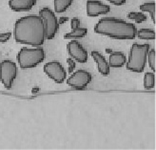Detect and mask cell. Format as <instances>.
Returning a JSON list of instances; mask_svg holds the SVG:
<instances>
[{
  "mask_svg": "<svg viewBox=\"0 0 156 150\" xmlns=\"http://www.w3.org/2000/svg\"><path fill=\"white\" fill-rule=\"evenodd\" d=\"M15 41L19 44L40 47L46 39L43 19L36 14H30L16 20L13 29Z\"/></svg>",
  "mask_w": 156,
  "mask_h": 150,
  "instance_id": "1",
  "label": "cell"
},
{
  "mask_svg": "<svg viewBox=\"0 0 156 150\" xmlns=\"http://www.w3.org/2000/svg\"><path fill=\"white\" fill-rule=\"evenodd\" d=\"M94 32L98 35L106 36L119 40L134 39L137 34L135 24L116 17L101 18L94 27Z\"/></svg>",
  "mask_w": 156,
  "mask_h": 150,
  "instance_id": "2",
  "label": "cell"
},
{
  "mask_svg": "<svg viewBox=\"0 0 156 150\" xmlns=\"http://www.w3.org/2000/svg\"><path fill=\"white\" fill-rule=\"evenodd\" d=\"M151 50L150 44H139L134 43L129 50V59H127V69L133 73H142L144 72L147 54Z\"/></svg>",
  "mask_w": 156,
  "mask_h": 150,
  "instance_id": "3",
  "label": "cell"
},
{
  "mask_svg": "<svg viewBox=\"0 0 156 150\" xmlns=\"http://www.w3.org/2000/svg\"><path fill=\"white\" fill-rule=\"evenodd\" d=\"M46 58L45 51L42 47L28 48L23 47L17 54V62L22 69H32L38 66Z\"/></svg>",
  "mask_w": 156,
  "mask_h": 150,
  "instance_id": "4",
  "label": "cell"
},
{
  "mask_svg": "<svg viewBox=\"0 0 156 150\" xmlns=\"http://www.w3.org/2000/svg\"><path fill=\"white\" fill-rule=\"evenodd\" d=\"M18 75L16 63L10 59H5L0 62V81L3 86L10 90Z\"/></svg>",
  "mask_w": 156,
  "mask_h": 150,
  "instance_id": "5",
  "label": "cell"
},
{
  "mask_svg": "<svg viewBox=\"0 0 156 150\" xmlns=\"http://www.w3.org/2000/svg\"><path fill=\"white\" fill-rule=\"evenodd\" d=\"M39 17L43 19L45 24L46 39H49V40L53 39L59 31V23L55 13L51 10L50 8L45 7L39 11Z\"/></svg>",
  "mask_w": 156,
  "mask_h": 150,
  "instance_id": "6",
  "label": "cell"
},
{
  "mask_svg": "<svg viewBox=\"0 0 156 150\" xmlns=\"http://www.w3.org/2000/svg\"><path fill=\"white\" fill-rule=\"evenodd\" d=\"M44 73L55 83L61 84L67 80V72L64 66L57 60L47 62L43 67Z\"/></svg>",
  "mask_w": 156,
  "mask_h": 150,
  "instance_id": "7",
  "label": "cell"
},
{
  "mask_svg": "<svg viewBox=\"0 0 156 150\" xmlns=\"http://www.w3.org/2000/svg\"><path fill=\"white\" fill-rule=\"evenodd\" d=\"M92 76L90 72L86 70H77L73 72L71 77L67 78V84L74 89L81 90L86 88L90 83Z\"/></svg>",
  "mask_w": 156,
  "mask_h": 150,
  "instance_id": "8",
  "label": "cell"
},
{
  "mask_svg": "<svg viewBox=\"0 0 156 150\" xmlns=\"http://www.w3.org/2000/svg\"><path fill=\"white\" fill-rule=\"evenodd\" d=\"M67 51L69 57L75 61L80 63H86L88 61L89 54L83 45L77 40H71L67 45Z\"/></svg>",
  "mask_w": 156,
  "mask_h": 150,
  "instance_id": "9",
  "label": "cell"
},
{
  "mask_svg": "<svg viewBox=\"0 0 156 150\" xmlns=\"http://www.w3.org/2000/svg\"><path fill=\"white\" fill-rule=\"evenodd\" d=\"M87 14L90 17H96L99 15L108 14L111 12V7L98 1V0H88L86 4Z\"/></svg>",
  "mask_w": 156,
  "mask_h": 150,
  "instance_id": "10",
  "label": "cell"
},
{
  "mask_svg": "<svg viewBox=\"0 0 156 150\" xmlns=\"http://www.w3.org/2000/svg\"><path fill=\"white\" fill-rule=\"evenodd\" d=\"M92 58L97 64V69L99 73L102 76H108L111 73V67L108 65V62L106 58L98 51H92L90 53Z\"/></svg>",
  "mask_w": 156,
  "mask_h": 150,
  "instance_id": "11",
  "label": "cell"
},
{
  "mask_svg": "<svg viewBox=\"0 0 156 150\" xmlns=\"http://www.w3.org/2000/svg\"><path fill=\"white\" fill-rule=\"evenodd\" d=\"M36 4V0H9V7L14 12L30 11Z\"/></svg>",
  "mask_w": 156,
  "mask_h": 150,
  "instance_id": "12",
  "label": "cell"
},
{
  "mask_svg": "<svg viewBox=\"0 0 156 150\" xmlns=\"http://www.w3.org/2000/svg\"><path fill=\"white\" fill-rule=\"evenodd\" d=\"M108 65L112 68H122L126 65L127 58L122 52H112L108 58Z\"/></svg>",
  "mask_w": 156,
  "mask_h": 150,
  "instance_id": "13",
  "label": "cell"
},
{
  "mask_svg": "<svg viewBox=\"0 0 156 150\" xmlns=\"http://www.w3.org/2000/svg\"><path fill=\"white\" fill-rule=\"evenodd\" d=\"M73 0H54V12L57 13H62L66 12L72 6Z\"/></svg>",
  "mask_w": 156,
  "mask_h": 150,
  "instance_id": "14",
  "label": "cell"
},
{
  "mask_svg": "<svg viewBox=\"0 0 156 150\" xmlns=\"http://www.w3.org/2000/svg\"><path fill=\"white\" fill-rule=\"evenodd\" d=\"M87 34H88V29L79 27L77 29L72 30V32L66 34L64 36V38L65 39H79V38L85 37L87 36Z\"/></svg>",
  "mask_w": 156,
  "mask_h": 150,
  "instance_id": "15",
  "label": "cell"
},
{
  "mask_svg": "<svg viewBox=\"0 0 156 150\" xmlns=\"http://www.w3.org/2000/svg\"><path fill=\"white\" fill-rule=\"evenodd\" d=\"M136 36H138L140 39H143V40H153L155 38V32L152 29L142 28L137 30Z\"/></svg>",
  "mask_w": 156,
  "mask_h": 150,
  "instance_id": "16",
  "label": "cell"
},
{
  "mask_svg": "<svg viewBox=\"0 0 156 150\" xmlns=\"http://www.w3.org/2000/svg\"><path fill=\"white\" fill-rule=\"evenodd\" d=\"M155 85V75L154 72H147L144 77V87L146 90H151L154 88Z\"/></svg>",
  "mask_w": 156,
  "mask_h": 150,
  "instance_id": "17",
  "label": "cell"
},
{
  "mask_svg": "<svg viewBox=\"0 0 156 150\" xmlns=\"http://www.w3.org/2000/svg\"><path fill=\"white\" fill-rule=\"evenodd\" d=\"M127 17L130 20H133L136 24H141V23L145 22L147 18L144 13H140V12H130L128 13Z\"/></svg>",
  "mask_w": 156,
  "mask_h": 150,
  "instance_id": "18",
  "label": "cell"
},
{
  "mask_svg": "<svg viewBox=\"0 0 156 150\" xmlns=\"http://www.w3.org/2000/svg\"><path fill=\"white\" fill-rule=\"evenodd\" d=\"M140 10L144 13H151V17L152 21H155V3L154 2H146L142 5H140Z\"/></svg>",
  "mask_w": 156,
  "mask_h": 150,
  "instance_id": "19",
  "label": "cell"
},
{
  "mask_svg": "<svg viewBox=\"0 0 156 150\" xmlns=\"http://www.w3.org/2000/svg\"><path fill=\"white\" fill-rule=\"evenodd\" d=\"M147 62H149V66L152 70V72L155 71V50L151 49L150 50L149 54H147Z\"/></svg>",
  "mask_w": 156,
  "mask_h": 150,
  "instance_id": "20",
  "label": "cell"
},
{
  "mask_svg": "<svg viewBox=\"0 0 156 150\" xmlns=\"http://www.w3.org/2000/svg\"><path fill=\"white\" fill-rule=\"evenodd\" d=\"M12 34V32H6V33L0 34V43H6L11 39Z\"/></svg>",
  "mask_w": 156,
  "mask_h": 150,
  "instance_id": "21",
  "label": "cell"
},
{
  "mask_svg": "<svg viewBox=\"0 0 156 150\" xmlns=\"http://www.w3.org/2000/svg\"><path fill=\"white\" fill-rule=\"evenodd\" d=\"M67 63H68V65H69V74H72L73 72H74V70H75V67H76V62L73 58H67Z\"/></svg>",
  "mask_w": 156,
  "mask_h": 150,
  "instance_id": "22",
  "label": "cell"
},
{
  "mask_svg": "<svg viewBox=\"0 0 156 150\" xmlns=\"http://www.w3.org/2000/svg\"><path fill=\"white\" fill-rule=\"evenodd\" d=\"M80 19L77 18V17H73L71 21V27H72V30H74V29H77L80 27Z\"/></svg>",
  "mask_w": 156,
  "mask_h": 150,
  "instance_id": "23",
  "label": "cell"
},
{
  "mask_svg": "<svg viewBox=\"0 0 156 150\" xmlns=\"http://www.w3.org/2000/svg\"><path fill=\"white\" fill-rule=\"evenodd\" d=\"M107 1L115 6H122L124 4H126L127 0H107Z\"/></svg>",
  "mask_w": 156,
  "mask_h": 150,
  "instance_id": "24",
  "label": "cell"
},
{
  "mask_svg": "<svg viewBox=\"0 0 156 150\" xmlns=\"http://www.w3.org/2000/svg\"><path fill=\"white\" fill-rule=\"evenodd\" d=\"M69 20V17H60L59 18V20H58V23H59V25H61V24H64V23H66L67 21Z\"/></svg>",
  "mask_w": 156,
  "mask_h": 150,
  "instance_id": "25",
  "label": "cell"
},
{
  "mask_svg": "<svg viewBox=\"0 0 156 150\" xmlns=\"http://www.w3.org/2000/svg\"><path fill=\"white\" fill-rule=\"evenodd\" d=\"M106 52H107L108 54H112V53L113 51H112V49H107V50H106Z\"/></svg>",
  "mask_w": 156,
  "mask_h": 150,
  "instance_id": "26",
  "label": "cell"
}]
</instances>
